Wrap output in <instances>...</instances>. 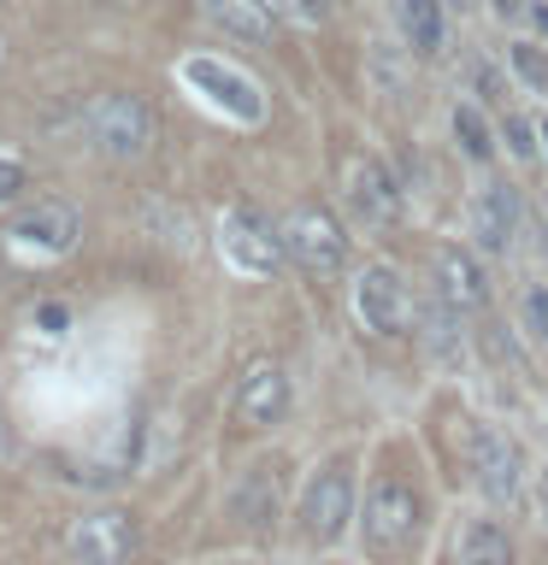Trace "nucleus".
<instances>
[{
	"label": "nucleus",
	"instance_id": "nucleus-1",
	"mask_svg": "<svg viewBox=\"0 0 548 565\" xmlns=\"http://www.w3.org/2000/svg\"><path fill=\"white\" fill-rule=\"evenodd\" d=\"M431 542V489L419 477L413 448H383L378 471L360 494V547L371 565H413Z\"/></svg>",
	"mask_w": 548,
	"mask_h": 565
},
{
	"label": "nucleus",
	"instance_id": "nucleus-2",
	"mask_svg": "<svg viewBox=\"0 0 548 565\" xmlns=\"http://www.w3.org/2000/svg\"><path fill=\"white\" fill-rule=\"evenodd\" d=\"M354 519H360L354 454H330L325 466L307 477V489H301V501H295V536L307 547H336Z\"/></svg>",
	"mask_w": 548,
	"mask_h": 565
},
{
	"label": "nucleus",
	"instance_id": "nucleus-3",
	"mask_svg": "<svg viewBox=\"0 0 548 565\" xmlns=\"http://www.w3.org/2000/svg\"><path fill=\"white\" fill-rule=\"evenodd\" d=\"M354 318H360V330L378 335V342H401V335L419 330V300L389 259L360 265V277H354Z\"/></svg>",
	"mask_w": 548,
	"mask_h": 565
},
{
	"label": "nucleus",
	"instance_id": "nucleus-4",
	"mask_svg": "<svg viewBox=\"0 0 548 565\" xmlns=\"http://www.w3.org/2000/svg\"><path fill=\"white\" fill-rule=\"evenodd\" d=\"M466 477L477 483L489 507L513 512L525 501V448L513 441L502 424L489 418H472V436H466Z\"/></svg>",
	"mask_w": 548,
	"mask_h": 565
},
{
	"label": "nucleus",
	"instance_id": "nucleus-5",
	"mask_svg": "<svg viewBox=\"0 0 548 565\" xmlns=\"http://www.w3.org/2000/svg\"><path fill=\"white\" fill-rule=\"evenodd\" d=\"M277 230H283V247H289V259H295L307 277H318V282L342 277V265H348V230H342V218H336L330 206L295 201L289 212H283Z\"/></svg>",
	"mask_w": 548,
	"mask_h": 565
},
{
	"label": "nucleus",
	"instance_id": "nucleus-6",
	"mask_svg": "<svg viewBox=\"0 0 548 565\" xmlns=\"http://www.w3.org/2000/svg\"><path fill=\"white\" fill-rule=\"evenodd\" d=\"M83 130L88 141H95V153L118 159V166H130V159H141L154 148V106L141 95H124V88H113V95H95L83 113Z\"/></svg>",
	"mask_w": 548,
	"mask_h": 565
},
{
	"label": "nucleus",
	"instance_id": "nucleus-7",
	"mask_svg": "<svg viewBox=\"0 0 548 565\" xmlns=\"http://www.w3.org/2000/svg\"><path fill=\"white\" fill-rule=\"evenodd\" d=\"M177 77H183L194 95H201L212 113H224L230 124H265V88L247 77L242 65H230V60H212V53H189L183 65H177Z\"/></svg>",
	"mask_w": 548,
	"mask_h": 565
},
{
	"label": "nucleus",
	"instance_id": "nucleus-8",
	"mask_svg": "<svg viewBox=\"0 0 548 565\" xmlns=\"http://www.w3.org/2000/svg\"><path fill=\"white\" fill-rule=\"evenodd\" d=\"M219 247H224V259L236 265L242 277H277V265L289 259V247H283V230L265 218L260 206H224V218H219Z\"/></svg>",
	"mask_w": 548,
	"mask_h": 565
},
{
	"label": "nucleus",
	"instance_id": "nucleus-9",
	"mask_svg": "<svg viewBox=\"0 0 548 565\" xmlns=\"http://www.w3.org/2000/svg\"><path fill=\"white\" fill-rule=\"evenodd\" d=\"M342 201L354 212L360 230H396L401 212H407V194H401V177L371 153H348L342 166Z\"/></svg>",
	"mask_w": 548,
	"mask_h": 565
},
{
	"label": "nucleus",
	"instance_id": "nucleus-10",
	"mask_svg": "<svg viewBox=\"0 0 548 565\" xmlns=\"http://www.w3.org/2000/svg\"><path fill=\"white\" fill-rule=\"evenodd\" d=\"M136 542H141V530L124 507H95L83 519H71L65 530V554L77 565H130Z\"/></svg>",
	"mask_w": 548,
	"mask_h": 565
},
{
	"label": "nucleus",
	"instance_id": "nucleus-11",
	"mask_svg": "<svg viewBox=\"0 0 548 565\" xmlns=\"http://www.w3.org/2000/svg\"><path fill=\"white\" fill-rule=\"evenodd\" d=\"M289 401H295L289 371H283L277 360H247V371L236 377V401H230V413H236L242 430H277V424L289 418Z\"/></svg>",
	"mask_w": 548,
	"mask_h": 565
},
{
	"label": "nucleus",
	"instance_id": "nucleus-12",
	"mask_svg": "<svg viewBox=\"0 0 548 565\" xmlns=\"http://www.w3.org/2000/svg\"><path fill=\"white\" fill-rule=\"evenodd\" d=\"M283 459H254L224 494V512L236 519L247 536H272V524L283 519Z\"/></svg>",
	"mask_w": 548,
	"mask_h": 565
},
{
	"label": "nucleus",
	"instance_id": "nucleus-13",
	"mask_svg": "<svg viewBox=\"0 0 548 565\" xmlns=\"http://www.w3.org/2000/svg\"><path fill=\"white\" fill-rule=\"evenodd\" d=\"M77 236H83V224L65 201H35V206L18 212L12 230H7L12 254H24V259H65L71 247H77Z\"/></svg>",
	"mask_w": 548,
	"mask_h": 565
},
{
	"label": "nucleus",
	"instance_id": "nucleus-14",
	"mask_svg": "<svg viewBox=\"0 0 548 565\" xmlns=\"http://www.w3.org/2000/svg\"><path fill=\"white\" fill-rule=\"evenodd\" d=\"M431 289L449 300L460 318H477L489 307V282H484V259L460 242H436L431 247Z\"/></svg>",
	"mask_w": 548,
	"mask_h": 565
},
{
	"label": "nucleus",
	"instance_id": "nucleus-15",
	"mask_svg": "<svg viewBox=\"0 0 548 565\" xmlns=\"http://www.w3.org/2000/svg\"><path fill=\"white\" fill-rule=\"evenodd\" d=\"M449 565H519L513 530L495 512H460L449 536Z\"/></svg>",
	"mask_w": 548,
	"mask_h": 565
},
{
	"label": "nucleus",
	"instance_id": "nucleus-16",
	"mask_svg": "<svg viewBox=\"0 0 548 565\" xmlns=\"http://www.w3.org/2000/svg\"><path fill=\"white\" fill-rule=\"evenodd\" d=\"M419 342H424V353H431L436 371L466 377V365H472V335L460 330V312H454L436 289H431V300L419 307Z\"/></svg>",
	"mask_w": 548,
	"mask_h": 565
},
{
	"label": "nucleus",
	"instance_id": "nucleus-17",
	"mask_svg": "<svg viewBox=\"0 0 548 565\" xmlns=\"http://www.w3.org/2000/svg\"><path fill=\"white\" fill-rule=\"evenodd\" d=\"M472 230L484 242V254H507L519 236V189L502 177H484V189L472 194Z\"/></svg>",
	"mask_w": 548,
	"mask_h": 565
},
{
	"label": "nucleus",
	"instance_id": "nucleus-18",
	"mask_svg": "<svg viewBox=\"0 0 548 565\" xmlns=\"http://www.w3.org/2000/svg\"><path fill=\"white\" fill-rule=\"evenodd\" d=\"M389 12H396L401 42L413 47L419 60H436V53L449 47V12H442V0H389Z\"/></svg>",
	"mask_w": 548,
	"mask_h": 565
},
{
	"label": "nucleus",
	"instance_id": "nucleus-19",
	"mask_svg": "<svg viewBox=\"0 0 548 565\" xmlns=\"http://www.w3.org/2000/svg\"><path fill=\"white\" fill-rule=\"evenodd\" d=\"M201 18L212 30H224L230 42H272V7L265 0H201Z\"/></svg>",
	"mask_w": 548,
	"mask_h": 565
},
{
	"label": "nucleus",
	"instance_id": "nucleus-20",
	"mask_svg": "<svg viewBox=\"0 0 548 565\" xmlns=\"http://www.w3.org/2000/svg\"><path fill=\"white\" fill-rule=\"evenodd\" d=\"M366 83L378 100H407L413 95V65H407L389 42H366Z\"/></svg>",
	"mask_w": 548,
	"mask_h": 565
},
{
	"label": "nucleus",
	"instance_id": "nucleus-21",
	"mask_svg": "<svg viewBox=\"0 0 548 565\" xmlns=\"http://www.w3.org/2000/svg\"><path fill=\"white\" fill-rule=\"evenodd\" d=\"M449 130H454V141H460V153H466V159H477V166H489V159H495V130L484 124V113H477L472 100H460L449 113Z\"/></svg>",
	"mask_w": 548,
	"mask_h": 565
},
{
	"label": "nucleus",
	"instance_id": "nucleus-22",
	"mask_svg": "<svg viewBox=\"0 0 548 565\" xmlns=\"http://www.w3.org/2000/svg\"><path fill=\"white\" fill-rule=\"evenodd\" d=\"M507 60H513V77H519L530 95H548V53L542 47L519 42V47H507Z\"/></svg>",
	"mask_w": 548,
	"mask_h": 565
},
{
	"label": "nucleus",
	"instance_id": "nucleus-23",
	"mask_svg": "<svg viewBox=\"0 0 548 565\" xmlns=\"http://www.w3.org/2000/svg\"><path fill=\"white\" fill-rule=\"evenodd\" d=\"M519 324H525L530 342L548 348V282H530V289L519 295Z\"/></svg>",
	"mask_w": 548,
	"mask_h": 565
},
{
	"label": "nucleus",
	"instance_id": "nucleus-24",
	"mask_svg": "<svg viewBox=\"0 0 548 565\" xmlns=\"http://www.w3.org/2000/svg\"><path fill=\"white\" fill-rule=\"evenodd\" d=\"M277 18H289L295 30H318V24H330V0H265Z\"/></svg>",
	"mask_w": 548,
	"mask_h": 565
},
{
	"label": "nucleus",
	"instance_id": "nucleus-25",
	"mask_svg": "<svg viewBox=\"0 0 548 565\" xmlns=\"http://www.w3.org/2000/svg\"><path fill=\"white\" fill-rule=\"evenodd\" d=\"M537 136H542V130H530L525 113H507V118H502V141H507L513 159H537Z\"/></svg>",
	"mask_w": 548,
	"mask_h": 565
},
{
	"label": "nucleus",
	"instance_id": "nucleus-26",
	"mask_svg": "<svg viewBox=\"0 0 548 565\" xmlns=\"http://www.w3.org/2000/svg\"><path fill=\"white\" fill-rule=\"evenodd\" d=\"M24 183H30V177H24V166H18V159H7V153H0V206H12L18 194H24Z\"/></svg>",
	"mask_w": 548,
	"mask_h": 565
},
{
	"label": "nucleus",
	"instance_id": "nucleus-27",
	"mask_svg": "<svg viewBox=\"0 0 548 565\" xmlns=\"http://www.w3.org/2000/svg\"><path fill=\"white\" fill-rule=\"evenodd\" d=\"M472 88H477L484 100H502V71H495V65L484 60V53L472 60Z\"/></svg>",
	"mask_w": 548,
	"mask_h": 565
},
{
	"label": "nucleus",
	"instance_id": "nucleus-28",
	"mask_svg": "<svg viewBox=\"0 0 548 565\" xmlns=\"http://www.w3.org/2000/svg\"><path fill=\"white\" fill-rule=\"evenodd\" d=\"M35 324H42V335H65L71 330V312L60 307V300H42V307H35Z\"/></svg>",
	"mask_w": 548,
	"mask_h": 565
},
{
	"label": "nucleus",
	"instance_id": "nucleus-29",
	"mask_svg": "<svg viewBox=\"0 0 548 565\" xmlns=\"http://www.w3.org/2000/svg\"><path fill=\"white\" fill-rule=\"evenodd\" d=\"M495 12H502V18H519V12H525V0H495Z\"/></svg>",
	"mask_w": 548,
	"mask_h": 565
},
{
	"label": "nucleus",
	"instance_id": "nucleus-30",
	"mask_svg": "<svg viewBox=\"0 0 548 565\" xmlns=\"http://www.w3.org/2000/svg\"><path fill=\"white\" fill-rule=\"evenodd\" d=\"M542 519H548V483H542Z\"/></svg>",
	"mask_w": 548,
	"mask_h": 565
},
{
	"label": "nucleus",
	"instance_id": "nucleus-31",
	"mask_svg": "<svg viewBox=\"0 0 548 565\" xmlns=\"http://www.w3.org/2000/svg\"><path fill=\"white\" fill-rule=\"evenodd\" d=\"M537 130H542V141H548V118H542V124H537Z\"/></svg>",
	"mask_w": 548,
	"mask_h": 565
},
{
	"label": "nucleus",
	"instance_id": "nucleus-32",
	"mask_svg": "<svg viewBox=\"0 0 548 565\" xmlns=\"http://www.w3.org/2000/svg\"><path fill=\"white\" fill-rule=\"evenodd\" d=\"M224 565H242V559H224Z\"/></svg>",
	"mask_w": 548,
	"mask_h": 565
},
{
	"label": "nucleus",
	"instance_id": "nucleus-33",
	"mask_svg": "<svg viewBox=\"0 0 548 565\" xmlns=\"http://www.w3.org/2000/svg\"><path fill=\"white\" fill-rule=\"evenodd\" d=\"M537 565H548V554H542V559H537Z\"/></svg>",
	"mask_w": 548,
	"mask_h": 565
}]
</instances>
